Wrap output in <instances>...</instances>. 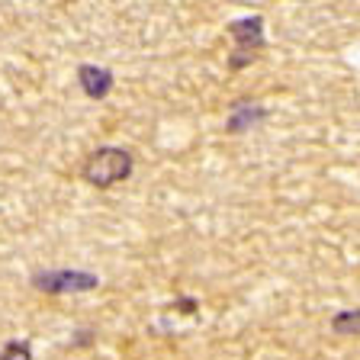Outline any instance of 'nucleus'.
Listing matches in <instances>:
<instances>
[{
  "instance_id": "1",
  "label": "nucleus",
  "mask_w": 360,
  "mask_h": 360,
  "mask_svg": "<svg viewBox=\"0 0 360 360\" xmlns=\"http://www.w3.org/2000/svg\"><path fill=\"white\" fill-rule=\"evenodd\" d=\"M132 171H135L132 151L120 148V145H103V148H97L87 161H84L81 177H84L87 187L112 190L116 184H122V180L132 177Z\"/></svg>"
},
{
  "instance_id": "2",
  "label": "nucleus",
  "mask_w": 360,
  "mask_h": 360,
  "mask_svg": "<svg viewBox=\"0 0 360 360\" xmlns=\"http://www.w3.org/2000/svg\"><path fill=\"white\" fill-rule=\"evenodd\" d=\"M32 290L45 296H68V292H90L100 286V277L84 267H42L30 277Z\"/></svg>"
},
{
  "instance_id": "3",
  "label": "nucleus",
  "mask_w": 360,
  "mask_h": 360,
  "mask_svg": "<svg viewBox=\"0 0 360 360\" xmlns=\"http://www.w3.org/2000/svg\"><path fill=\"white\" fill-rule=\"evenodd\" d=\"M229 32L235 39V55H232V68H245L251 61V55L257 49H264V20L261 16H245V20L229 22Z\"/></svg>"
},
{
  "instance_id": "4",
  "label": "nucleus",
  "mask_w": 360,
  "mask_h": 360,
  "mask_svg": "<svg viewBox=\"0 0 360 360\" xmlns=\"http://www.w3.org/2000/svg\"><path fill=\"white\" fill-rule=\"evenodd\" d=\"M77 84L90 100H103L112 90V71L100 65H81L77 68Z\"/></svg>"
},
{
  "instance_id": "5",
  "label": "nucleus",
  "mask_w": 360,
  "mask_h": 360,
  "mask_svg": "<svg viewBox=\"0 0 360 360\" xmlns=\"http://www.w3.org/2000/svg\"><path fill=\"white\" fill-rule=\"evenodd\" d=\"M264 120H267V110H264L261 103H235L232 110H229V116H225V132L241 135V132H248V129L261 126Z\"/></svg>"
},
{
  "instance_id": "6",
  "label": "nucleus",
  "mask_w": 360,
  "mask_h": 360,
  "mask_svg": "<svg viewBox=\"0 0 360 360\" xmlns=\"http://www.w3.org/2000/svg\"><path fill=\"white\" fill-rule=\"evenodd\" d=\"M331 331L345 338H357L360 331V312L357 309H341V312L331 315Z\"/></svg>"
},
{
  "instance_id": "7",
  "label": "nucleus",
  "mask_w": 360,
  "mask_h": 360,
  "mask_svg": "<svg viewBox=\"0 0 360 360\" xmlns=\"http://www.w3.org/2000/svg\"><path fill=\"white\" fill-rule=\"evenodd\" d=\"M0 360H32L30 338H10L4 345V351H0Z\"/></svg>"
},
{
  "instance_id": "8",
  "label": "nucleus",
  "mask_w": 360,
  "mask_h": 360,
  "mask_svg": "<svg viewBox=\"0 0 360 360\" xmlns=\"http://www.w3.org/2000/svg\"><path fill=\"white\" fill-rule=\"evenodd\" d=\"M196 309H200V302L193 296H177L174 300V312H180V315H196Z\"/></svg>"
},
{
  "instance_id": "9",
  "label": "nucleus",
  "mask_w": 360,
  "mask_h": 360,
  "mask_svg": "<svg viewBox=\"0 0 360 360\" xmlns=\"http://www.w3.org/2000/svg\"><path fill=\"white\" fill-rule=\"evenodd\" d=\"M90 341H94V331H90V328H81V331L75 335V341H71V345H75V347H87Z\"/></svg>"
}]
</instances>
